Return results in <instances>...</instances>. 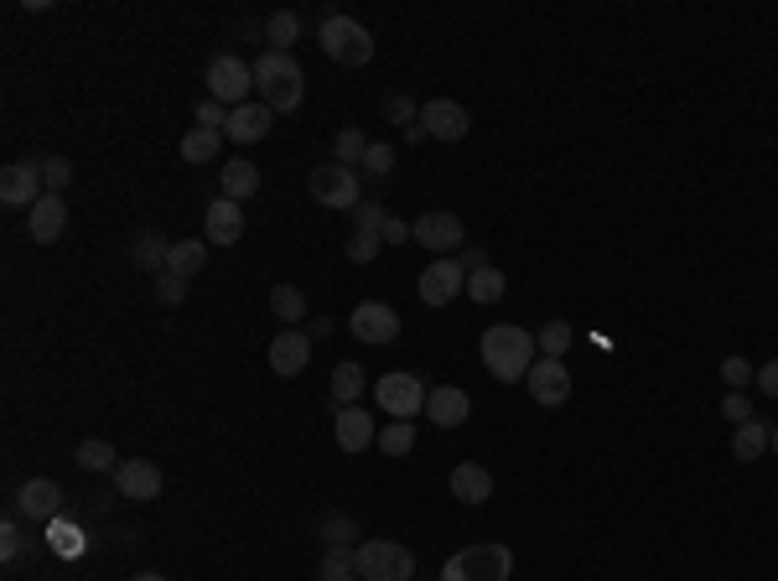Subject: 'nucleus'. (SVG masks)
Here are the masks:
<instances>
[{
	"label": "nucleus",
	"mask_w": 778,
	"mask_h": 581,
	"mask_svg": "<svg viewBox=\"0 0 778 581\" xmlns=\"http://www.w3.org/2000/svg\"><path fill=\"white\" fill-rule=\"evenodd\" d=\"M255 94L265 109H276V114H291V109H302L306 99V68L291 58V52H259L255 58Z\"/></svg>",
	"instance_id": "obj_1"
},
{
	"label": "nucleus",
	"mask_w": 778,
	"mask_h": 581,
	"mask_svg": "<svg viewBox=\"0 0 778 581\" xmlns=\"http://www.w3.org/2000/svg\"><path fill=\"white\" fill-rule=\"evenodd\" d=\"M535 348H540L535 332H524L514 323H498L483 332V364H488V374L498 385H519L530 374V364H535Z\"/></svg>",
	"instance_id": "obj_2"
},
{
	"label": "nucleus",
	"mask_w": 778,
	"mask_h": 581,
	"mask_svg": "<svg viewBox=\"0 0 778 581\" xmlns=\"http://www.w3.org/2000/svg\"><path fill=\"white\" fill-rule=\"evenodd\" d=\"M509 571H514V550L498 540H477L441 566V581H509Z\"/></svg>",
	"instance_id": "obj_3"
},
{
	"label": "nucleus",
	"mask_w": 778,
	"mask_h": 581,
	"mask_svg": "<svg viewBox=\"0 0 778 581\" xmlns=\"http://www.w3.org/2000/svg\"><path fill=\"white\" fill-rule=\"evenodd\" d=\"M317 43H323V52L332 58V63H343V68H364L368 58H374V37H368V26L353 22V16H343V11L323 16Z\"/></svg>",
	"instance_id": "obj_4"
},
{
	"label": "nucleus",
	"mask_w": 778,
	"mask_h": 581,
	"mask_svg": "<svg viewBox=\"0 0 778 581\" xmlns=\"http://www.w3.org/2000/svg\"><path fill=\"white\" fill-rule=\"evenodd\" d=\"M203 88H208V99L218 105H250V94H255V63H244L239 52H218L214 63L203 68Z\"/></svg>",
	"instance_id": "obj_5"
},
{
	"label": "nucleus",
	"mask_w": 778,
	"mask_h": 581,
	"mask_svg": "<svg viewBox=\"0 0 778 581\" xmlns=\"http://www.w3.org/2000/svg\"><path fill=\"white\" fill-rule=\"evenodd\" d=\"M353 560L364 581H415V556L400 540H358Z\"/></svg>",
	"instance_id": "obj_6"
},
{
	"label": "nucleus",
	"mask_w": 778,
	"mask_h": 581,
	"mask_svg": "<svg viewBox=\"0 0 778 581\" xmlns=\"http://www.w3.org/2000/svg\"><path fill=\"white\" fill-rule=\"evenodd\" d=\"M426 395H431V389L421 385V374L389 368V374H379V385H374V406L385 410V415H394V421H411V415L426 410Z\"/></svg>",
	"instance_id": "obj_7"
},
{
	"label": "nucleus",
	"mask_w": 778,
	"mask_h": 581,
	"mask_svg": "<svg viewBox=\"0 0 778 581\" xmlns=\"http://www.w3.org/2000/svg\"><path fill=\"white\" fill-rule=\"evenodd\" d=\"M306 193L317 197L323 208H343V214H353V208L364 203L358 172H353V167H338V161H327V167H312V177H306Z\"/></svg>",
	"instance_id": "obj_8"
},
{
	"label": "nucleus",
	"mask_w": 778,
	"mask_h": 581,
	"mask_svg": "<svg viewBox=\"0 0 778 581\" xmlns=\"http://www.w3.org/2000/svg\"><path fill=\"white\" fill-rule=\"evenodd\" d=\"M415 291H421V302L426 306H452L457 296H467V270H462V259L447 255V259H431L421 280H415Z\"/></svg>",
	"instance_id": "obj_9"
},
{
	"label": "nucleus",
	"mask_w": 778,
	"mask_h": 581,
	"mask_svg": "<svg viewBox=\"0 0 778 581\" xmlns=\"http://www.w3.org/2000/svg\"><path fill=\"white\" fill-rule=\"evenodd\" d=\"M415 244L421 250H436V259H447L452 250H467V223L447 208H431V214L415 218Z\"/></svg>",
	"instance_id": "obj_10"
},
{
	"label": "nucleus",
	"mask_w": 778,
	"mask_h": 581,
	"mask_svg": "<svg viewBox=\"0 0 778 581\" xmlns=\"http://www.w3.org/2000/svg\"><path fill=\"white\" fill-rule=\"evenodd\" d=\"M42 197H47V187H42V167H37V161H11V167L0 172V203H5V208H26V214H32Z\"/></svg>",
	"instance_id": "obj_11"
},
{
	"label": "nucleus",
	"mask_w": 778,
	"mask_h": 581,
	"mask_svg": "<svg viewBox=\"0 0 778 581\" xmlns=\"http://www.w3.org/2000/svg\"><path fill=\"white\" fill-rule=\"evenodd\" d=\"M348 327H353V338L358 343H374V348H385L400 338V312L389 302H358L353 306V317H348Z\"/></svg>",
	"instance_id": "obj_12"
},
{
	"label": "nucleus",
	"mask_w": 778,
	"mask_h": 581,
	"mask_svg": "<svg viewBox=\"0 0 778 581\" xmlns=\"http://www.w3.org/2000/svg\"><path fill=\"white\" fill-rule=\"evenodd\" d=\"M114 488H120V498H130V504H151V498H161L167 477H161V468L146 462V457H125V462L114 468Z\"/></svg>",
	"instance_id": "obj_13"
},
{
	"label": "nucleus",
	"mask_w": 778,
	"mask_h": 581,
	"mask_svg": "<svg viewBox=\"0 0 778 581\" xmlns=\"http://www.w3.org/2000/svg\"><path fill=\"white\" fill-rule=\"evenodd\" d=\"M63 515V488L52 477H26L16 488V519H32V524H52Z\"/></svg>",
	"instance_id": "obj_14"
},
{
	"label": "nucleus",
	"mask_w": 778,
	"mask_h": 581,
	"mask_svg": "<svg viewBox=\"0 0 778 581\" xmlns=\"http://www.w3.org/2000/svg\"><path fill=\"white\" fill-rule=\"evenodd\" d=\"M530 395H535V406H566L571 400V368H566V359H535L530 364Z\"/></svg>",
	"instance_id": "obj_15"
},
{
	"label": "nucleus",
	"mask_w": 778,
	"mask_h": 581,
	"mask_svg": "<svg viewBox=\"0 0 778 581\" xmlns=\"http://www.w3.org/2000/svg\"><path fill=\"white\" fill-rule=\"evenodd\" d=\"M270 125H276V109H265L259 99H250V105L229 109V120H223V141H234V146H259V141L270 135Z\"/></svg>",
	"instance_id": "obj_16"
},
{
	"label": "nucleus",
	"mask_w": 778,
	"mask_h": 581,
	"mask_svg": "<svg viewBox=\"0 0 778 581\" xmlns=\"http://www.w3.org/2000/svg\"><path fill=\"white\" fill-rule=\"evenodd\" d=\"M203 239H208L214 250L244 239V208H239L234 197H214V203H208V214H203Z\"/></svg>",
	"instance_id": "obj_17"
},
{
	"label": "nucleus",
	"mask_w": 778,
	"mask_h": 581,
	"mask_svg": "<svg viewBox=\"0 0 778 581\" xmlns=\"http://www.w3.org/2000/svg\"><path fill=\"white\" fill-rule=\"evenodd\" d=\"M421 125L431 141H462L467 130H473V114L457 105V99H431V105L421 109Z\"/></svg>",
	"instance_id": "obj_18"
},
{
	"label": "nucleus",
	"mask_w": 778,
	"mask_h": 581,
	"mask_svg": "<svg viewBox=\"0 0 778 581\" xmlns=\"http://www.w3.org/2000/svg\"><path fill=\"white\" fill-rule=\"evenodd\" d=\"M63 229H68L63 193H47L42 203L26 214V239H32V244H58V239H63Z\"/></svg>",
	"instance_id": "obj_19"
},
{
	"label": "nucleus",
	"mask_w": 778,
	"mask_h": 581,
	"mask_svg": "<svg viewBox=\"0 0 778 581\" xmlns=\"http://www.w3.org/2000/svg\"><path fill=\"white\" fill-rule=\"evenodd\" d=\"M270 368L281 374V379H296L306 368V359H312V338L306 332H296V327H285V332H276V343H270Z\"/></svg>",
	"instance_id": "obj_20"
},
{
	"label": "nucleus",
	"mask_w": 778,
	"mask_h": 581,
	"mask_svg": "<svg viewBox=\"0 0 778 581\" xmlns=\"http://www.w3.org/2000/svg\"><path fill=\"white\" fill-rule=\"evenodd\" d=\"M379 441V431H374V415L364 406H338V447L348 457H364V447Z\"/></svg>",
	"instance_id": "obj_21"
},
{
	"label": "nucleus",
	"mask_w": 778,
	"mask_h": 581,
	"mask_svg": "<svg viewBox=\"0 0 778 581\" xmlns=\"http://www.w3.org/2000/svg\"><path fill=\"white\" fill-rule=\"evenodd\" d=\"M426 415H431L441 431H457L467 415H473V400H467V389H457V385H441L426 395Z\"/></svg>",
	"instance_id": "obj_22"
},
{
	"label": "nucleus",
	"mask_w": 778,
	"mask_h": 581,
	"mask_svg": "<svg viewBox=\"0 0 778 581\" xmlns=\"http://www.w3.org/2000/svg\"><path fill=\"white\" fill-rule=\"evenodd\" d=\"M452 498L457 504H467V509L488 504V498H494V473H488L483 462H457L452 468Z\"/></svg>",
	"instance_id": "obj_23"
},
{
	"label": "nucleus",
	"mask_w": 778,
	"mask_h": 581,
	"mask_svg": "<svg viewBox=\"0 0 778 581\" xmlns=\"http://www.w3.org/2000/svg\"><path fill=\"white\" fill-rule=\"evenodd\" d=\"M167 259H172V239L161 234V229H141V234L130 239V265H135V270L161 276V270H167Z\"/></svg>",
	"instance_id": "obj_24"
},
{
	"label": "nucleus",
	"mask_w": 778,
	"mask_h": 581,
	"mask_svg": "<svg viewBox=\"0 0 778 581\" xmlns=\"http://www.w3.org/2000/svg\"><path fill=\"white\" fill-rule=\"evenodd\" d=\"M218 182H223V197H234V203H250V197L259 193V167H255V161H244V156H234V161L218 172Z\"/></svg>",
	"instance_id": "obj_25"
},
{
	"label": "nucleus",
	"mask_w": 778,
	"mask_h": 581,
	"mask_svg": "<svg viewBox=\"0 0 778 581\" xmlns=\"http://www.w3.org/2000/svg\"><path fill=\"white\" fill-rule=\"evenodd\" d=\"M177 152H182V161H187V167H208V161L223 152V130L193 125L187 135H182V146H177Z\"/></svg>",
	"instance_id": "obj_26"
},
{
	"label": "nucleus",
	"mask_w": 778,
	"mask_h": 581,
	"mask_svg": "<svg viewBox=\"0 0 778 581\" xmlns=\"http://www.w3.org/2000/svg\"><path fill=\"white\" fill-rule=\"evenodd\" d=\"M768 441H774V426H763V421H742V426L732 431V457L737 462H757V457L768 452Z\"/></svg>",
	"instance_id": "obj_27"
},
{
	"label": "nucleus",
	"mask_w": 778,
	"mask_h": 581,
	"mask_svg": "<svg viewBox=\"0 0 778 581\" xmlns=\"http://www.w3.org/2000/svg\"><path fill=\"white\" fill-rule=\"evenodd\" d=\"M208 250H214L208 239H177L172 259H167V270H172V276H182V280H193L197 270L208 265Z\"/></svg>",
	"instance_id": "obj_28"
},
{
	"label": "nucleus",
	"mask_w": 778,
	"mask_h": 581,
	"mask_svg": "<svg viewBox=\"0 0 778 581\" xmlns=\"http://www.w3.org/2000/svg\"><path fill=\"white\" fill-rule=\"evenodd\" d=\"M467 296H473L477 306H494L509 296V280H503V270L498 265H483V270H473L467 276Z\"/></svg>",
	"instance_id": "obj_29"
},
{
	"label": "nucleus",
	"mask_w": 778,
	"mask_h": 581,
	"mask_svg": "<svg viewBox=\"0 0 778 581\" xmlns=\"http://www.w3.org/2000/svg\"><path fill=\"white\" fill-rule=\"evenodd\" d=\"M47 550H52V556H63V560H78L88 550V540H84V530H78V524L52 519V524H47Z\"/></svg>",
	"instance_id": "obj_30"
},
{
	"label": "nucleus",
	"mask_w": 778,
	"mask_h": 581,
	"mask_svg": "<svg viewBox=\"0 0 778 581\" xmlns=\"http://www.w3.org/2000/svg\"><path fill=\"white\" fill-rule=\"evenodd\" d=\"M73 462L84 468V473H114L120 462H114V447H109L105 436H84L78 447H73Z\"/></svg>",
	"instance_id": "obj_31"
},
{
	"label": "nucleus",
	"mask_w": 778,
	"mask_h": 581,
	"mask_svg": "<svg viewBox=\"0 0 778 581\" xmlns=\"http://www.w3.org/2000/svg\"><path fill=\"white\" fill-rule=\"evenodd\" d=\"M296 37H302V16H296V11H270V16H265V43H270V52H291Z\"/></svg>",
	"instance_id": "obj_32"
},
{
	"label": "nucleus",
	"mask_w": 778,
	"mask_h": 581,
	"mask_svg": "<svg viewBox=\"0 0 778 581\" xmlns=\"http://www.w3.org/2000/svg\"><path fill=\"white\" fill-rule=\"evenodd\" d=\"M368 146H374V141H368L364 130L348 125V130H338V141H332V161H338V167H364Z\"/></svg>",
	"instance_id": "obj_33"
},
{
	"label": "nucleus",
	"mask_w": 778,
	"mask_h": 581,
	"mask_svg": "<svg viewBox=\"0 0 778 581\" xmlns=\"http://www.w3.org/2000/svg\"><path fill=\"white\" fill-rule=\"evenodd\" d=\"M317 540H323V550H353V540H358V524L348 515H327L317 524Z\"/></svg>",
	"instance_id": "obj_34"
},
{
	"label": "nucleus",
	"mask_w": 778,
	"mask_h": 581,
	"mask_svg": "<svg viewBox=\"0 0 778 581\" xmlns=\"http://www.w3.org/2000/svg\"><path fill=\"white\" fill-rule=\"evenodd\" d=\"M270 312H276L285 327H296V323H306V296L296 286H276V291H270Z\"/></svg>",
	"instance_id": "obj_35"
},
{
	"label": "nucleus",
	"mask_w": 778,
	"mask_h": 581,
	"mask_svg": "<svg viewBox=\"0 0 778 581\" xmlns=\"http://www.w3.org/2000/svg\"><path fill=\"white\" fill-rule=\"evenodd\" d=\"M358 550V545H353ZM353 550H323V566H317V581H364L358 577V560Z\"/></svg>",
	"instance_id": "obj_36"
},
{
	"label": "nucleus",
	"mask_w": 778,
	"mask_h": 581,
	"mask_svg": "<svg viewBox=\"0 0 778 581\" xmlns=\"http://www.w3.org/2000/svg\"><path fill=\"white\" fill-rule=\"evenodd\" d=\"M358 395H364V368L358 364L332 368V400H338V406H358Z\"/></svg>",
	"instance_id": "obj_37"
},
{
	"label": "nucleus",
	"mask_w": 778,
	"mask_h": 581,
	"mask_svg": "<svg viewBox=\"0 0 778 581\" xmlns=\"http://www.w3.org/2000/svg\"><path fill=\"white\" fill-rule=\"evenodd\" d=\"M535 343H540V359H566V348H571V323H545L540 332H535Z\"/></svg>",
	"instance_id": "obj_38"
},
{
	"label": "nucleus",
	"mask_w": 778,
	"mask_h": 581,
	"mask_svg": "<svg viewBox=\"0 0 778 581\" xmlns=\"http://www.w3.org/2000/svg\"><path fill=\"white\" fill-rule=\"evenodd\" d=\"M415 447V426L411 421H389L385 431H379V452L385 457H405Z\"/></svg>",
	"instance_id": "obj_39"
},
{
	"label": "nucleus",
	"mask_w": 778,
	"mask_h": 581,
	"mask_svg": "<svg viewBox=\"0 0 778 581\" xmlns=\"http://www.w3.org/2000/svg\"><path fill=\"white\" fill-rule=\"evenodd\" d=\"M37 167H42L47 193H68V182H73V161H68V156H42Z\"/></svg>",
	"instance_id": "obj_40"
},
{
	"label": "nucleus",
	"mask_w": 778,
	"mask_h": 581,
	"mask_svg": "<svg viewBox=\"0 0 778 581\" xmlns=\"http://www.w3.org/2000/svg\"><path fill=\"white\" fill-rule=\"evenodd\" d=\"M385 120H389V125H400V130H411V125H421V109H415L411 94H389V99H385Z\"/></svg>",
	"instance_id": "obj_41"
},
{
	"label": "nucleus",
	"mask_w": 778,
	"mask_h": 581,
	"mask_svg": "<svg viewBox=\"0 0 778 581\" xmlns=\"http://www.w3.org/2000/svg\"><path fill=\"white\" fill-rule=\"evenodd\" d=\"M385 208H379V203H374V197H364V203H358V208H353V234H379V229H385Z\"/></svg>",
	"instance_id": "obj_42"
},
{
	"label": "nucleus",
	"mask_w": 778,
	"mask_h": 581,
	"mask_svg": "<svg viewBox=\"0 0 778 581\" xmlns=\"http://www.w3.org/2000/svg\"><path fill=\"white\" fill-rule=\"evenodd\" d=\"M22 550H26L22 519H5V524H0V560H22Z\"/></svg>",
	"instance_id": "obj_43"
},
{
	"label": "nucleus",
	"mask_w": 778,
	"mask_h": 581,
	"mask_svg": "<svg viewBox=\"0 0 778 581\" xmlns=\"http://www.w3.org/2000/svg\"><path fill=\"white\" fill-rule=\"evenodd\" d=\"M156 302H161V306H182V302H187V280L172 276V270H161V276H156Z\"/></svg>",
	"instance_id": "obj_44"
},
{
	"label": "nucleus",
	"mask_w": 778,
	"mask_h": 581,
	"mask_svg": "<svg viewBox=\"0 0 778 581\" xmlns=\"http://www.w3.org/2000/svg\"><path fill=\"white\" fill-rule=\"evenodd\" d=\"M379 250H385V239L379 234H353L348 239V259H353V265H374Z\"/></svg>",
	"instance_id": "obj_45"
},
{
	"label": "nucleus",
	"mask_w": 778,
	"mask_h": 581,
	"mask_svg": "<svg viewBox=\"0 0 778 581\" xmlns=\"http://www.w3.org/2000/svg\"><path fill=\"white\" fill-rule=\"evenodd\" d=\"M721 379H727V385L732 389H747L757 379V368L747 364V359H742V353H732V359H721Z\"/></svg>",
	"instance_id": "obj_46"
},
{
	"label": "nucleus",
	"mask_w": 778,
	"mask_h": 581,
	"mask_svg": "<svg viewBox=\"0 0 778 581\" xmlns=\"http://www.w3.org/2000/svg\"><path fill=\"white\" fill-rule=\"evenodd\" d=\"M364 172L368 177H389V172H394V146L374 141V146H368V156H364Z\"/></svg>",
	"instance_id": "obj_47"
},
{
	"label": "nucleus",
	"mask_w": 778,
	"mask_h": 581,
	"mask_svg": "<svg viewBox=\"0 0 778 581\" xmlns=\"http://www.w3.org/2000/svg\"><path fill=\"white\" fill-rule=\"evenodd\" d=\"M193 114H197V125H203V130H223V120H229V105H218V99H208V94H203V99L193 105Z\"/></svg>",
	"instance_id": "obj_48"
},
{
	"label": "nucleus",
	"mask_w": 778,
	"mask_h": 581,
	"mask_svg": "<svg viewBox=\"0 0 778 581\" xmlns=\"http://www.w3.org/2000/svg\"><path fill=\"white\" fill-rule=\"evenodd\" d=\"M721 415H727L732 426H742V421H753V400H747L742 389H732V395L721 400Z\"/></svg>",
	"instance_id": "obj_49"
},
{
	"label": "nucleus",
	"mask_w": 778,
	"mask_h": 581,
	"mask_svg": "<svg viewBox=\"0 0 778 581\" xmlns=\"http://www.w3.org/2000/svg\"><path fill=\"white\" fill-rule=\"evenodd\" d=\"M379 239H385V244H405V239H415V223H405V218H385Z\"/></svg>",
	"instance_id": "obj_50"
},
{
	"label": "nucleus",
	"mask_w": 778,
	"mask_h": 581,
	"mask_svg": "<svg viewBox=\"0 0 778 581\" xmlns=\"http://www.w3.org/2000/svg\"><path fill=\"white\" fill-rule=\"evenodd\" d=\"M757 389H763V395H768V400H778V359H768V364L757 368V379H753Z\"/></svg>",
	"instance_id": "obj_51"
},
{
	"label": "nucleus",
	"mask_w": 778,
	"mask_h": 581,
	"mask_svg": "<svg viewBox=\"0 0 778 581\" xmlns=\"http://www.w3.org/2000/svg\"><path fill=\"white\" fill-rule=\"evenodd\" d=\"M462 270H467V276H473V270H483V265H488V255H483V250H462Z\"/></svg>",
	"instance_id": "obj_52"
},
{
	"label": "nucleus",
	"mask_w": 778,
	"mask_h": 581,
	"mask_svg": "<svg viewBox=\"0 0 778 581\" xmlns=\"http://www.w3.org/2000/svg\"><path fill=\"white\" fill-rule=\"evenodd\" d=\"M302 332H306V338H327V332H332V323H327V317H306Z\"/></svg>",
	"instance_id": "obj_53"
},
{
	"label": "nucleus",
	"mask_w": 778,
	"mask_h": 581,
	"mask_svg": "<svg viewBox=\"0 0 778 581\" xmlns=\"http://www.w3.org/2000/svg\"><path fill=\"white\" fill-rule=\"evenodd\" d=\"M130 581H167L161 571H141V577H130Z\"/></svg>",
	"instance_id": "obj_54"
},
{
	"label": "nucleus",
	"mask_w": 778,
	"mask_h": 581,
	"mask_svg": "<svg viewBox=\"0 0 778 581\" xmlns=\"http://www.w3.org/2000/svg\"><path fill=\"white\" fill-rule=\"evenodd\" d=\"M768 447H774V457H778V426H774V441H768Z\"/></svg>",
	"instance_id": "obj_55"
}]
</instances>
